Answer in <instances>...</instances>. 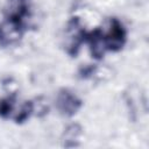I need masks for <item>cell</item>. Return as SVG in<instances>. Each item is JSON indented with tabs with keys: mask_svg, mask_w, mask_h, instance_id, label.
<instances>
[{
	"mask_svg": "<svg viewBox=\"0 0 149 149\" xmlns=\"http://www.w3.org/2000/svg\"><path fill=\"white\" fill-rule=\"evenodd\" d=\"M56 107L61 114L65 116H72L81 107V100L72 91L63 88L57 93Z\"/></svg>",
	"mask_w": 149,
	"mask_h": 149,
	"instance_id": "2",
	"label": "cell"
},
{
	"mask_svg": "<svg viewBox=\"0 0 149 149\" xmlns=\"http://www.w3.org/2000/svg\"><path fill=\"white\" fill-rule=\"evenodd\" d=\"M14 111H15V99L13 95L2 98L0 100V116L1 118L13 116Z\"/></svg>",
	"mask_w": 149,
	"mask_h": 149,
	"instance_id": "9",
	"label": "cell"
},
{
	"mask_svg": "<svg viewBox=\"0 0 149 149\" xmlns=\"http://www.w3.org/2000/svg\"><path fill=\"white\" fill-rule=\"evenodd\" d=\"M86 41L88 42L92 57H94L95 59H100L105 56L108 49H107V44L105 40V34L101 30L94 29L93 31L87 33Z\"/></svg>",
	"mask_w": 149,
	"mask_h": 149,
	"instance_id": "5",
	"label": "cell"
},
{
	"mask_svg": "<svg viewBox=\"0 0 149 149\" xmlns=\"http://www.w3.org/2000/svg\"><path fill=\"white\" fill-rule=\"evenodd\" d=\"M33 114V106H31V101H24L20 108H15L14 113H13V118L17 123H21L23 121H26L30 115Z\"/></svg>",
	"mask_w": 149,
	"mask_h": 149,
	"instance_id": "8",
	"label": "cell"
},
{
	"mask_svg": "<svg viewBox=\"0 0 149 149\" xmlns=\"http://www.w3.org/2000/svg\"><path fill=\"white\" fill-rule=\"evenodd\" d=\"M8 19H13L23 23V17L28 14V0H8L6 5Z\"/></svg>",
	"mask_w": 149,
	"mask_h": 149,
	"instance_id": "6",
	"label": "cell"
},
{
	"mask_svg": "<svg viewBox=\"0 0 149 149\" xmlns=\"http://www.w3.org/2000/svg\"><path fill=\"white\" fill-rule=\"evenodd\" d=\"M86 34L79 17H72L69 21L65 31V49L68 54L77 55L80 44L86 40Z\"/></svg>",
	"mask_w": 149,
	"mask_h": 149,
	"instance_id": "1",
	"label": "cell"
},
{
	"mask_svg": "<svg viewBox=\"0 0 149 149\" xmlns=\"http://www.w3.org/2000/svg\"><path fill=\"white\" fill-rule=\"evenodd\" d=\"M23 34V23L8 19L0 23V44L12 45L19 42Z\"/></svg>",
	"mask_w": 149,
	"mask_h": 149,
	"instance_id": "3",
	"label": "cell"
},
{
	"mask_svg": "<svg viewBox=\"0 0 149 149\" xmlns=\"http://www.w3.org/2000/svg\"><path fill=\"white\" fill-rule=\"evenodd\" d=\"M31 106H33V114L37 115V116H43L48 113V104L45 101V99L43 98H37L35 101H31Z\"/></svg>",
	"mask_w": 149,
	"mask_h": 149,
	"instance_id": "10",
	"label": "cell"
},
{
	"mask_svg": "<svg viewBox=\"0 0 149 149\" xmlns=\"http://www.w3.org/2000/svg\"><path fill=\"white\" fill-rule=\"evenodd\" d=\"M83 134V128L78 123H71L63 134V144L65 147H77Z\"/></svg>",
	"mask_w": 149,
	"mask_h": 149,
	"instance_id": "7",
	"label": "cell"
},
{
	"mask_svg": "<svg viewBox=\"0 0 149 149\" xmlns=\"http://www.w3.org/2000/svg\"><path fill=\"white\" fill-rule=\"evenodd\" d=\"M126 29L118 19H112L109 29L105 34L107 49L111 51H119L126 43Z\"/></svg>",
	"mask_w": 149,
	"mask_h": 149,
	"instance_id": "4",
	"label": "cell"
}]
</instances>
